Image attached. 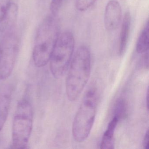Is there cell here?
I'll return each instance as SVG.
<instances>
[{
    "label": "cell",
    "mask_w": 149,
    "mask_h": 149,
    "mask_svg": "<svg viewBox=\"0 0 149 149\" xmlns=\"http://www.w3.org/2000/svg\"><path fill=\"white\" fill-rule=\"evenodd\" d=\"M91 70V55L85 46L79 47L72 57L68 69L66 91L69 101L77 100L88 81Z\"/></svg>",
    "instance_id": "6da1fadb"
},
{
    "label": "cell",
    "mask_w": 149,
    "mask_h": 149,
    "mask_svg": "<svg viewBox=\"0 0 149 149\" xmlns=\"http://www.w3.org/2000/svg\"><path fill=\"white\" fill-rule=\"evenodd\" d=\"M55 16L47 17L37 30L33 51L35 66L44 67L49 62L50 56L60 36V27Z\"/></svg>",
    "instance_id": "7a4b0ae2"
},
{
    "label": "cell",
    "mask_w": 149,
    "mask_h": 149,
    "mask_svg": "<svg viewBox=\"0 0 149 149\" xmlns=\"http://www.w3.org/2000/svg\"><path fill=\"white\" fill-rule=\"evenodd\" d=\"M97 101L96 89H89L84 96L72 125L73 138L78 143L85 141L90 134L96 116Z\"/></svg>",
    "instance_id": "3957f363"
},
{
    "label": "cell",
    "mask_w": 149,
    "mask_h": 149,
    "mask_svg": "<svg viewBox=\"0 0 149 149\" xmlns=\"http://www.w3.org/2000/svg\"><path fill=\"white\" fill-rule=\"evenodd\" d=\"M33 111L31 103L22 99L18 103L12 127V146L25 149L28 145L33 130Z\"/></svg>",
    "instance_id": "277c9868"
},
{
    "label": "cell",
    "mask_w": 149,
    "mask_h": 149,
    "mask_svg": "<svg viewBox=\"0 0 149 149\" xmlns=\"http://www.w3.org/2000/svg\"><path fill=\"white\" fill-rule=\"evenodd\" d=\"M74 46V37L71 32L60 34L49 62L51 73L56 79L62 78L68 71Z\"/></svg>",
    "instance_id": "5b68a950"
},
{
    "label": "cell",
    "mask_w": 149,
    "mask_h": 149,
    "mask_svg": "<svg viewBox=\"0 0 149 149\" xmlns=\"http://www.w3.org/2000/svg\"><path fill=\"white\" fill-rule=\"evenodd\" d=\"M20 41L14 30L3 34L0 42V80L12 74L18 57Z\"/></svg>",
    "instance_id": "8992f818"
},
{
    "label": "cell",
    "mask_w": 149,
    "mask_h": 149,
    "mask_svg": "<svg viewBox=\"0 0 149 149\" xmlns=\"http://www.w3.org/2000/svg\"><path fill=\"white\" fill-rule=\"evenodd\" d=\"M122 19V7L120 3L116 0H111L106 5L104 11L105 28L109 31H115L119 27Z\"/></svg>",
    "instance_id": "52a82bcc"
},
{
    "label": "cell",
    "mask_w": 149,
    "mask_h": 149,
    "mask_svg": "<svg viewBox=\"0 0 149 149\" xmlns=\"http://www.w3.org/2000/svg\"><path fill=\"white\" fill-rule=\"evenodd\" d=\"M12 100V90L5 86L0 91V132L6 122Z\"/></svg>",
    "instance_id": "ba28073f"
},
{
    "label": "cell",
    "mask_w": 149,
    "mask_h": 149,
    "mask_svg": "<svg viewBox=\"0 0 149 149\" xmlns=\"http://www.w3.org/2000/svg\"><path fill=\"white\" fill-rule=\"evenodd\" d=\"M18 8L13 2H10L1 21V30L3 34L14 30L18 17Z\"/></svg>",
    "instance_id": "9c48e42d"
},
{
    "label": "cell",
    "mask_w": 149,
    "mask_h": 149,
    "mask_svg": "<svg viewBox=\"0 0 149 149\" xmlns=\"http://www.w3.org/2000/svg\"><path fill=\"white\" fill-rule=\"evenodd\" d=\"M131 17L129 12H126L123 17L120 30L119 41V54L121 56L124 54L127 48L130 31Z\"/></svg>",
    "instance_id": "30bf717a"
},
{
    "label": "cell",
    "mask_w": 149,
    "mask_h": 149,
    "mask_svg": "<svg viewBox=\"0 0 149 149\" xmlns=\"http://www.w3.org/2000/svg\"><path fill=\"white\" fill-rule=\"evenodd\" d=\"M119 119L113 116L111 121L108 124L107 129L104 133L100 144V148L102 149H114V134Z\"/></svg>",
    "instance_id": "8fae6325"
},
{
    "label": "cell",
    "mask_w": 149,
    "mask_h": 149,
    "mask_svg": "<svg viewBox=\"0 0 149 149\" xmlns=\"http://www.w3.org/2000/svg\"><path fill=\"white\" fill-rule=\"evenodd\" d=\"M149 49V21L147 20L139 35L136 45V50L138 54H143Z\"/></svg>",
    "instance_id": "7c38bea8"
},
{
    "label": "cell",
    "mask_w": 149,
    "mask_h": 149,
    "mask_svg": "<svg viewBox=\"0 0 149 149\" xmlns=\"http://www.w3.org/2000/svg\"><path fill=\"white\" fill-rule=\"evenodd\" d=\"M127 112V104L124 99L119 98L117 100L114 107L113 116L117 118L119 121L125 117Z\"/></svg>",
    "instance_id": "4fadbf2b"
},
{
    "label": "cell",
    "mask_w": 149,
    "mask_h": 149,
    "mask_svg": "<svg viewBox=\"0 0 149 149\" xmlns=\"http://www.w3.org/2000/svg\"><path fill=\"white\" fill-rule=\"evenodd\" d=\"M97 0H75V6L78 11L84 12L91 7Z\"/></svg>",
    "instance_id": "5bb4252c"
},
{
    "label": "cell",
    "mask_w": 149,
    "mask_h": 149,
    "mask_svg": "<svg viewBox=\"0 0 149 149\" xmlns=\"http://www.w3.org/2000/svg\"><path fill=\"white\" fill-rule=\"evenodd\" d=\"M63 0H51L50 11L53 16L56 17L61 8Z\"/></svg>",
    "instance_id": "9a60e30c"
},
{
    "label": "cell",
    "mask_w": 149,
    "mask_h": 149,
    "mask_svg": "<svg viewBox=\"0 0 149 149\" xmlns=\"http://www.w3.org/2000/svg\"><path fill=\"white\" fill-rule=\"evenodd\" d=\"M10 3L9 0H0V23L3 19L8 6Z\"/></svg>",
    "instance_id": "2e32d148"
},
{
    "label": "cell",
    "mask_w": 149,
    "mask_h": 149,
    "mask_svg": "<svg viewBox=\"0 0 149 149\" xmlns=\"http://www.w3.org/2000/svg\"><path fill=\"white\" fill-rule=\"evenodd\" d=\"M149 130H147L144 136L143 140V146L144 149H149Z\"/></svg>",
    "instance_id": "e0dca14e"
}]
</instances>
